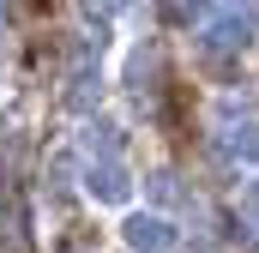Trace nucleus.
<instances>
[{
	"label": "nucleus",
	"instance_id": "nucleus-10",
	"mask_svg": "<svg viewBox=\"0 0 259 253\" xmlns=\"http://www.w3.org/2000/svg\"><path fill=\"white\" fill-rule=\"evenodd\" d=\"M241 217H253V229H259V181L241 187Z\"/></svg>",
	"mask_w": 259,
	"mask_h": 253
},
{
	"label": "nucleus",
	"instance_id": "nucleus-1",
	"mask_svg": "<svg viewBox=\"0 0 259 253\" xmlns=\"http://www.w3.org/2000/svg\"><path fill=\"white\" fill-rule=\"evenodd\" d=\"M259 36V12L253 6H211L205 24H199V49L217 61V55H241Z\"/></svg>",
	"mask_w": 259,
	"mask_h": 253
},
{
	"label": "nucleus",
	"instance_id": "nucleus-6",
	"mask_svg": "<svg viewBox=\"0 0 259 253\" xmlns=\"http://www.w3.org/2000/svg\"><path fill=\"white\" fill-rule=\"evenodd\" d=\"M223 151H229L235 163H247V169H259V121H241V126H229Z\"/></svg>",
	"mask_w": 259,
	"mask_h": 253
},
{
	"label": "nucleus",
	"instance_id": "nucleus-9",
	"mask_svg": "<svg viewBox=\"0 0 259 253\" xmlns=\"http://www.w3.org/2000/svg\"><path fill=\"white\" fill-rule=\"evenodd\" d=\"M66 181H72V157H55L49 163V193H66Z\"/></svg>",
	"mask_w": 259,
	"mask_h": 253
},
{
	"label": "nucleus",
	"instance_id": "nucleus-11",
	"mask_svg": "<svg viewBox=\"0 0 259 253\" xmlns=\"http://www.w3.org/2000/svg\"><path fill=\"white\" fill-rule=\"evenodd\" d=\"M0 24H6V12H0Z\"/></svg>",
	"mask_w": 259,
	"mask_h": 253
},
{
	"label": "nucleus",
	"instance_id": "nucleus-2",
	"mask_svg": "<svg viewBox=\"0 0 259 253\" xmlns=\"http://www.w3.org/2000/svg\"><path fill=\"white\" fill-rule=\"evenodd\" d=\"M121 235H127V247H133V253H169L175 241H181V229H175L163 211H127Z\"/></svg>",
	"mask_w": 259,
	"mask_h": 253
},
{
	"label": "nucleus",
	"instance_id": "nucleus-7",
	"mask_svg": "<svg viewBox=\"0 0 259 253\" xmlns=\"http://www.w3.org/2000/svg\"><path fill=\"white\" fill-rule=\"evenodd\" d=\"M151 78H157V55H151V49H133V61H127V85L145 97V91H157Z\"/></svg>",
	"mask_w": 259,
	"mask_h": 253
},
{
	"label": "nucleus",
	"instance_id": "nucleus-3",
	"mask_svg": "<svg viewBox=\"0 0 259 253\" xmlns=\"http://www.w3.org/2000/svg\"><path fill=\"white\" fill-rule=\"evenodd\" d=\"M84 193H91L97 205H127V199H133V169L121 163V157L91 163V169H84Z\"/></svg>",
	"mask_w": 259,
	"mask_h": 253
},
{
	"label": "nucleus",
	"instance_id": "nucleus-4",
	"mask_svg": "<svg viewBox=\"0 0 259 253\" xmlns=\"http://www.w3.org/2000/svg\"><path fill=\"white\" fill-rule=\"evenodd\" d=\"M61 103L72 109V115H84V121H91V115H97V103H103V66H72Z\"/></svg>",
	"mask_w": 259,
	"mask_h": 253
},
{
	"label": "nucleus",
	"instance_id": "nucleus-5",
	"mask_svg": "<svg viewBox=\"0 0 259 253\" xmlns=\"http://www.w3.org/2000/svg\"><path fill=\"white\" fill-rule=\"evenodd\" d=\"M78 151L91 157V163H109V157H121V126L109 121V115H91L84 133H78Z\"/></svg>",
	"mask_w": 259,
	"mask_h": 253
},
{
	"label": "nucleus",
	"instance_id": "nucleus-8",
	"mask_svg": "<svg viewBox=\"0 0 259 253\" xmlns=\"http://www.w3.org/2000/svg\"><path fill=\"white\" fill-rule=\"evenodd\" d=\"M145 193H151L157 205H175V199H181V181H175V169H151V175H145Z\"/></svg>",
	"mask_w": 259,
	"mask_h": 253
}]
</instances>
